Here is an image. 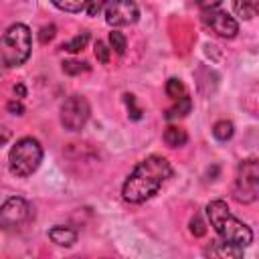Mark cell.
I'll return each mask as SVG.
<instances>
[{"instance_id":"4316f807","label":"cell","mask_w":259,"mask_h":259,"mask_svg":"<svg viewBox=\"0 0 259 259\" xmlns=\"http://www.w3.org/2000/svg\"><path fill=\"white\" fill-rule=\"evenodd\" d=\"M8 111H10L12 115H22V113H24V107H22L20 101H10V103H8Z\"/></svg>"},{"instance_id":"30bf717a","label":"cell","mask_w":259,"mask_h":259,"mask_svg":"<svg viewBox=\"0 0 259 259\" xmlns=\"http://www.w3.org/2000/svg\"><path fill=\"white\" fill-rule=\"evenodd\" d=\"M204 255L210 257H227V259H239L243 257V247L227 243V241H214L204 249Z\"/></svg>"},{"instance_id":"ac0fdd59","label":"cell","mask_w":259,"mask_h":259,"mask_svg":"<svg viewBox=\"0 0 259 259\" xmlns=\"http://www.w3.org/2000/svg\"><path fill=\"white\" fill-rule=\"evenodd\" d=\"M166 95H168L170 99H180L182 95H186L184 83H182L180 79H176V77L168 79V83H166Z\"/></svg>"},{"instance_id":"484cf974","label":"cell","mask_w":259,"mask_h":259,"mask_svg":"<svg viewBox=\"0 0 259 259\" xmlns=\"http://www.w3.org/2000/svg\"><path fill=\"white\" fill-rule=\"evenodd\" d=\"M190 231H192L196 237H202V235L206 233V227H204V223H202L198 217H194V219L190 221Z\"/></svg>"},{"instance_id":"52a82bcc","label":"cell","mask_w":259,"mask_h":259,"mask_svg":"<svg viewBox=\"0 0 259 259\" xmlns=\"http://www.w3.org/2000/svg\"><path fill=\"white\" fill-rule=\"evenodd\" d=\"M91 107L83 95H71L61 105V125L67 132H79L89 121Z\"/></svg>"},{"instance_id":"ba28073f","label":"cell","mask_w":259,"mask_h":259,"mask_svg":"<svg viewBox=\"0 0 259 259\" xmlns=\"http://www.w3.org/2000/svg\"><path fill=\"white\" fill-rule=\"evenodd\" d=\"M103 12H105V22L113 28L136 24L140 18V8L134 0H111Z\"/></svg>"},{"instance_id":"9c48e42d","label":"cell","mask_w":259,"mask_h":259,"mask_svg":"<svg viewBox=\"0 0 259 259\" xmlns=\"http://www.w3.org/2000/svg\"><path fill=\"white\" fill-rule=\"evenodd\" d=\"M200 20L202 24L212 30L217 36L221 38H235L237 32H239V22L225 10H219V8H210V10H202L200 14Z\"/></svg>"},{"instance_id":"5bb4252c","label":"cell","mask_w":259,"mask_h":259,"mask_svg":"<svg viewBox=\"0 0 259 259\" xmlns=\"http://www.w3.org/2000/svg\"><path fill=\"white\" fill-rule=\"evenodd\" d=\"M257 8H259V0H233L235 14L245 20H251L257 14Z\"/></svg>"},{"instance_id":"7a4b0ae2","label":"cell","mask_w":259,"mask_h":259,"mask_svg":"<svg viewBox=\"0 0 259 259\" xmlns=\"http://www.w3.org/2000/svg\"><path fill=\"white\" fill-rule=\"evenodd\" d=\"M206 217L214 233L221 237V241L239 245L243 249L253 243V231L231 212L225 200H210L206 204Z\"/></svg>"},{"instance_id":"5b68a950","label":"cell","mask_w":259,"mask_h":259,"mask_svg":"<svg viewBox=\"0 0 259 259\" xmlns=\"http://www.w3.org/2000/svg\"><path fill=\"white\" fill-rule=\"evenodd\" d=\"M257 196H259V164L255 158H247L237 168L233 198L237 202L249 204V202H255Z\"/></svg>"},{"instance_id":"ffe728a7","label":"cell","mask_w":259,"mask_h":259,"mask_svg":"<svg viewBox=\"0 0 259 259\" xmlns=\"http://www.w3.org/2000/svg\"><path fill=\"white\" fill-rule=\"evenodd\" d=\"M63 71L67 75H79V73L89 71V65L85 61H65L63 63Z\"/></svg>"},{"instance_id":"2e32d148","label":"cell","mask_w":259,"mask_h":259,"mask_svg":"<svg viewBox=\"0 0 259 259\" xmlns=\"http://www.w3.org/2000/svg\"><path fill=\"white\" fill-rule=\"evenodd\" d=\"M51 2H53L55 8H59L63 12H71V14L81 12L87 6V0H51Z\"/></svg>"},{"instance_id":"d4e9b609","label":"cell","mask_w":259,"mask_h":259,"mask_svg":"<svg viewBox=\"0 0 259 259\" xmlns=\"http://www.w3.org/2000/svg\"><path fill=\"white\" fill-rule=\"evenodd\" d=\"M53 38H55V24L42 26V28H40V34H38V40L45 45V42H49V40H53Z\"/></svg>"},{"instance_id":"603a6c76","label":"cell","mask_w":259,"mask_h":259,"mask_svg":"<svg viewBox=\"0 0 259 259\" xmlns=\"http://www.w3.org/2000/svg\"><path fill=\"white\" fill-rule=\"evenodd\" d=\"M123 101H125V105H127V111H130V117L138 121V119L142 117V109H140V107L136 105V97H134L132 93H125V95H123Z\"/></svg>"},{"instance_id":"e0dca14e","label":"cell","mask_w":259,"mask_h":259,"mask_svg":"<svg viewBox=\"0 0 259 259\" xmlns=\"http://www.w3.org/2000/svg\"><path fill=\"white\" fill-rule=\"evenodd\" d=\"M87 42H89V32L83 30L81 34H77V36H73L69 42H65L61 49H65V51H69V53H79V51H83V49L87 47Z\"/></svg>"},{"instance_id":"83f0119b","label":"cell","mask_w":259,"mask_h":259,"mask_svg":"<svg viewBox=\"0 0 259 259\" xmlns=\"http://www.w3.org/2000/svg\"><path fill=\"white\" fill-rule=\"evenodd\" d=\"M10 136H12V134H10V130H8V127H4V125H0V146H4V144L10 140Z\"/></svg>"},{"instance_id":"7c38bea8","label":"cell","mask_w":259,"mask_h":259,"mask_svg":"<svg viewBox=\"0 0 259 259\" xmlns=\"http://www.w3.org/2000/svg\"><path fill=\"white\" fill-rule=\"evenodd\" d=\"M190 109H192V99H190L188 93H186V95H182L180 99H174V105H172L170 109H166L164 119H166V121H172V119H176V117H184V115L190 113Z\"/></svg>"},{"instance_id":"8992f818","label":"cell","mask_w":259,"mask_h":259,"mask_svg":"<svg viewBox=\"0 0 259 259\" xmlns=\"http://www.w3.org/2000/svg\"><path fill=\"white\" fill-rule=\"evenodd\" d=\"M32 219L34 208L22 196H10L0 204V231H20Z\"/></svg>"},{"instance_id":"d6986e66","label":"cell","mask_w":259,"mask_h":259,"mask_svg":"<svg viewBox=\"0 0 259 259\" xmlns=\"http://www.w3.org/2000/svg\"><path fill=\"white\" fill-rule=\"evenodd\" d=\"M109 47H111V51H115L117 55H123L125 49H127V40H125V36H123L119 30H111V32H109Z\"/></svg>"},{"instance_id":"8fae6325","label":"cell","mask_w":259,"mask_h":259,"mask_svg":"<svg viewBox=\"0 0 259 259\" xmlns=\"http://www.w3.org/2000/svg\"><path fill=\"white\" fill-rule=\"evenodd\" d=\"M49 239L59 247H71L77 241V231L71 227H65V225H57V227L49 229Z\"/></svg>"},{"instance_id":"6da1fadb","label":"cell","mask_w":259,"mask_h":259,"mask_svg":"<svg viewBox=\"0 0 259 259\" xmlns=\"http://www.w3.org/2000/svg\"><path fill=\"white\" fill-rule=\"evenodd\" d=\"M170 176H172L170 162L164 156L152 154L142 162H138V166L130 172V176L121 186V196L125 202L142 204L150 200Z\"/></svg>"},{"instance_id":"cb8c5ba5","label":"cell","mask_w":259,"mask_h":259,"mask_svg":"<svg viewBox=\"0 0 259 259\" xmlns=\"http://www.w3.org/2000/svg\"><path fill=\"white\" fill-rule=\"evenodd\" d=\"M223 0H190V4H194L200 10H210V8H219Z\"/></svg>"},{"instance_id":"277c9868","label":"cell","mask_w":259,"mask_h":259,"mask_svg":"<svg viewBox=\"0 0 259 259\" xmlns=\"http://www.w3.org/2000/svg\"><path fill=\"white\" fill-rule=\"evenodd\" d=\"M42 162V146L36 138H20L8 152V168L14 176L26 178L38 170Z\"/></svg>"},{"instance_id":"44dd1931","label":"cell","mask_w":259,"mask_h":259,"mask_svg":"<svg viewBox=\"0 0 259 259\" xmlns=\"http://www.w3.org/2000/svg\"><path fill=\"white\" fill-rule=\"evenodd\" d=\"M109 2H111V0H87L85 12H87L89 16H99V14L105 10V6H107Z\"/></svg>"},{"instance_id":"9a60e30c","label":"cell","mask_w":259,"mask_h":259,"mask_svg":"<svg viewBox=\"0 0 259 259\" xmlns=\"http://www.w3.org/2000/svg\"><path fill=\"white\" fill-rule=\"evenodd\" d=\"M233 134H235V125H233V121H229V119H221V121H217V123L212 125V136H214V140H219V142L231 140Z\"/></svg>"},{"instance_id":"3957f363","label":"cell","mask_w":259,"mask_h":259,"mask_svg":"<svg viewBox=\"0 0 259 259\" xmlns=\"http://www.w3.org/2000/svg\"><path fill=\"white\" fill-rule=\"evenodd\" d=\"M30 51H32V34H30V28L26 24H22V22L10 24L6 28V32L2 34V38H0V57H2V63L8 69L20 67V65H24L28 61Z\"/></svg>"},{"instance_id":"4fadbf2b","label":"cell","mask_w":259,"mask_h":259,"mask_svg":"<svg viewBox=\"0 0 259 259\" xmlns=\"http://www.w3.org/2000/svg\"><path fill=\"white\" fill-rule=\"evenodd\" d=\"M164 142L170 148H182L188 142V134H186V130H182L178 125H170L164 132Z\"/></svg>"},{"instance_id":"7402d4cb","label":"cell","mask_w":259,"mask_h":259,"mask_svg":"<svg viewBox=\"0 0 259 259\" xmlns=\"http://www.w3.org/2000/svg\"><path fill=\"white\" fill-rule=\"evenodd\" d=\"M109 55H111V49H107V45L103 40H97L95 42V57L101 65H107L109 63Z\"/></svg>"}]
</instances>
